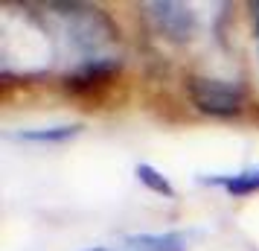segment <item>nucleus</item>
<instances>
[{
    "label": "nucleus",
    "mask_w": 259,
    "mask_h": 251,
    "mask_svg": "<svg viewBox=\"0 0 259 251\" xmlns=\"http://www.w3.org/2000/svg\"><path fill=\"white\" fill-rule=\"evenodd\" d=\"M253 24H256V44H259V6H253Z\"/></svg>",
    "instance_id": "obj_8"
},
{
    "label": "nucleus",
    "mask_w": 259,
    "mask_h": 251,
    "mask_svg": "<svg viewBox=\"0 0 259 251\" xmlns=\"http://www.w3.org/2000/svg\"><path fill=\"white\" fill-rule=\"evenodd\" d=\"M79 132H82L79 123H61V126H44V129H26V132H18L15 137L26 140V144H67Z\"/></svg>",
    "instance_id": "obj_6"
},
{
    "label": "nucleus",
    "mask_w": 259,
    "mask_h": 251,
    "mask_svg": "<svg viewBox=\"0 0 259 251\" xmlns=\"http://www.w3.org/2000/svg\"><path fill=\"white\" fill-rule=\"evenodd\" d=\"M149 12L157 21L160 32L175 41H187L195 29V15L189 6H181V3H149Z\"/></svg>",
    "instance_id": "obj_3"
},
{
    "label": "nucleus",
    "mask_w": 259,
    "mask_h": 251,
    "mask_svg": "<svg viewBox=\"0 0 259 251\" xmlns=\"http://www.w3.org/2000/svg\"><path fill=\"white\" fill-rule=\"evenodd\" d=\"M88 251H114V248H102V245H96V248H88Z\"/></svg>",
    "instance_id": "obj_9"
},
{
    "label": "nucleus",
    "mask_w": 259,
    "mask_h": 251,
    "mask_svg": "<svg viewBox=\"0 0 259 251\" xmlns=\"http://www.w3.org/2000/svg\"><path fill=\"white\" fill-rule=\"evenodd\" d=\"M134 175H137V181H140L143 187H149L152 193L163 196V199H175V187H172V181L166 178L160 169H154L152 164H137Z\"/></svg>",
    "instance_id": "obj_7"
},
{
    "label": "nucleus",
    "mask_w": 259,
    "mask_h": 251,
    "mask_svg": "<svg viewBox=\"0 0 259 251\" xmlns=\"http://www.w3.org/2000/svg\"><path fill=\"white\" fill-rule=\"evenodd\" d=\"M189 99L201 114L210 117H239L247 105V91L242 82L227 79H210V76H189Z\"/></svg>",
    "instance_id": "obj_1"
},
{
    "label": "nucleus",
    "mask_w": 259,
    "mask_h": 251,
    "mask_svg": "<svg viewBox=\"0 0 259 251\" xmlns=\"http://www.w3.org/2000/svg\"><path fill=\"white\" fill-rule=\"evenodd\" d=\"M117 73H119L117 59H88L79 70L64 79V88L70 94H94L99 88H105Z\"/></svg>",
    "instance_id": "obj_2"
},
{
    "label": "nucleus",
    "mask_w": 259,
    "mask_h": 251,
    "mask_svg": "<svg viewBox=\"0 0 259 251\" xmlns=\"http://www.w3.org/2000/svg\"><path fill=\"white\" fill-rule=\"evenodd\" d=\"M201 181L222 187L227 196H250V193H259V167L227 172V175H201Z\"/></svg>",
    "instance_id": "obj_5"
},
{
    "label": "nucleus",
    "mask_w": 259,
    "mask_h": 251,
    "mask_svg": "<svg viewBox=\"0 0 259 251\" xmlns=\"http://www.w3.org/2000/svg\"><path fill=\"white\" fill-rule=\"evenodd\" d=\"M189 237L181 231H160V234H131L114 251H187Z\"/></svg>",
    "instance_id": "obj_4"
}]
</instances>
